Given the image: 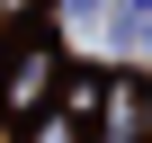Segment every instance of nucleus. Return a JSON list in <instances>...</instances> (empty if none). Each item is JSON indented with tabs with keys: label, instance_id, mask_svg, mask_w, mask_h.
Wrapping results in <instances>:
<instances>
[{
	"label": "nucleus",
	"instance_id": "nucleus-1",
	"mask_svg": "<svg viewBox=\"0 0 152 143\" xmlns=\"http://www.w3.org/2000/svg\"><path fill=\"white\" fill-rule=\"evenodd\" d=\"M54 90H63V54H54L45 36H18V54L0 63V107L27 125V116H45V107H54Z\"/></svg>",
	"mask_w": 152,
	"mask_h": 143
},
{
	"label": "nucleus",
	"instance_id": "nucleus-2",
	"mask_svg": "<svg viewBox=\"0 0 152 143\" xmlns=\"http://www.w3.org/2000/svg\"><path fill=\"white\" fill-rule=\"evenodd\" d=\"M90 143H152V81H143V72H107V81H99Z\"/></svg>",
	"mask_w": 152,
	"mask_h": 143
},
{
	"label": "nucleus",
	"instance_id": "nucleus-3",
	"mask_svg": "<svg viewBox=\"0 0 152 143\" xmlns=\"http://www.w3.org/2000/svg\"><path fill=\"white\" fill-rule=\"evenodd\" d=\"M18 143H90V116H72V107H45L18 125Z\"/></svg>",
	"mask_w": 152,
	"mask_h": 143
},
{
	"label": "nucleus",
	"instance_id": "nucleus-4",
	"mask_svg": "<svg viewBox=\"0 0 152 143\" xmlns=\"http://www.w3.org/2000/svg\"><path fill=\"white\" fill-rule=\"evenodd\" d=\"M45 9V0H0V27H9V36H27V18Z\"/></svg>",
	"mask_w": 152,
	"mask_h": 143
}]
</instances>
